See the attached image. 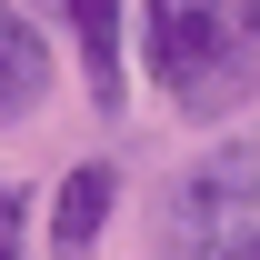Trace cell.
I'll return each instance as SVG.
<instances>
[{
	"label": "cell",
	"instance_id": "3957f363",
	"mask_svg": "<svg viewBox=\"0 0 260 260\" xmlns=\"http://www.w3.org/2000/svg\"><path fill=\"white\" fill-rule=\"evenodd\" d=\"M120 10H130V0H60L70 50H80V70H90V100H100V110H120V100H130V70H120Z\"/></svg>",
	"mask_w": 260,
	"mask_h": 260
},
{
	"label": "cell",
	"instance_id": "52a82bcc",
	"mask_svg": "<svg viewBox=\"0 0 260 260\" xmlns=\"http://www.w3.org/2000/svg\"><path fill=\"white\" fill-rule=\"evenodd\" d=\"M210 260H260V230L240 220V230H230V240H220V250H210Z\"/></svg>",
	"mask_w": 260,
	"mask_h": 260
},
{
	"label": "cell",
	"instance_id": "5b68a950",
	"mask_svg": "<svg viewBox=\"0 0 260 260\" xmlns=\"http://www.w3.org/2000/svg\"><path fill=\"white\" fill-rule=\"evenodd\" d=\"M40 100H50V40L0 0V120H30Z\"/></svg>",
	"mask_w": 260,
	"mask_h": 260
},
{
	"label": "cell",
	"instance_id": "277c9868",
	"mask_svg": "<svg viewBox=\"0 0 260 260\" xmlns=\"http://www.w3.org/2000/svg\"><path fill=\"white\" fill-rule=\"evenodd\" d=\"M110 200H120V170H110V160H80L60 190H50V250L80 260L100 230H110Z\"/></svg>",
	"mask_w": 260,
	"mask_h": 260
},
{
	"label": "cell",
	"instance_id": "6da1fadb",
	"mask_svg": "<svg viewBox=\"0 0 260 260\" xmlns=\"http://www.w3.org/2000/svg\"><path fill=\"white\" fill-rule=\"evenodd\" d=\"M140 60L190 120H220L250 100V60H240V20L220 0H140Z\"/></svg>",
	"mask_w": 260,
	"mask_h": 260
},
{
	"label": "cell",
	"instance_id": "8992f818",
	"mask_svg": "<svg viewBox=\"0 0 260 260\" xmlns=\"http://www.w3.org/2000/svg\"><path fill=\"white\" fill-rule=\"evenodd\" d=\"M20 210H30L20 180H0V260H20Z\"/></svg>",
	"mask_w": 260,
	"mask_h": 260
},
{
	"label": "cell",
	"instance_id": "7a4b0ae2",
	"mask_svg": "<svg viewBox=\"0 0 260 260\" xmlns=\"http://www.w3.org/2000/svg\"><path fill=\"white\" fill-rule=\"evenodd\" d=\"M250 200H260V140L230 130L200 170H180L160 190V260H210L230 230L250 220Z\"/></svg>",
	"mask_w": 260,
	"mask_h": 260
}]
</instances>
